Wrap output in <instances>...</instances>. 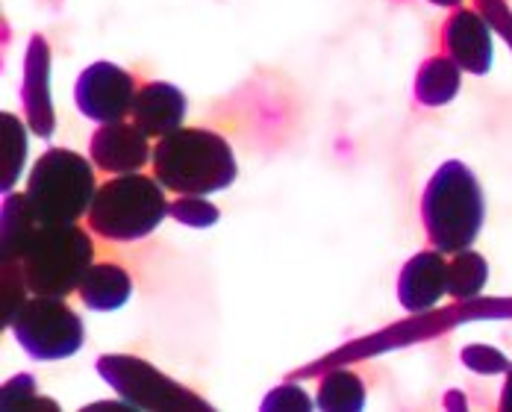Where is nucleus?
<instances>
[{"instance_id":"obj_1","label":"nucleus","mask_w":512,"mask_h":412,"mask_svg":"<svg viewBox=\"0 0 512 412\" xmlns=\"http://www.w3.org/2000/svg\"><path fill=\"white\" fill-rule=\"evenodd\" d=\"M239 165L224 136L180 127L154 148V177L174 195H212L236 183Z\"/></svg>"},{"instance_id":"obj_2","label":"nucleus","mask_w":512,"mask_h":412,"mask_svg":"<svg viewBox=\"0 0 512 412\" xmlns=\"http://www.w3.org/2000/svg\"><path fill=\"white\" fill-rule=\"evenodd\" d=\"M483 218L486 204L474 171L460 159L442 162L421 195V224L427 242L454 257L474 245Z\"/></svg>"},{"instance_id":"obj_3","label":"nucleus","mask_w":512,"mask_h":412,"mask_svg":"<svg viewBox=\"0 0 512 412\" xmlns=\"http://www.w3.org/2000/svg\"><path fill=\"white\" fill-rule=\"evenodd\" d=\"M165 186L148 174H115L98 186L89 206V230L109 242H136L154 233L171 215Z\"/></svg>"},{"instance_id":"obj_4","label":"nucleus","mask_w":512,"mask_h":412,"mask_svg":"<svg viewBox=\"0 0 512 412\" xmlns=\"http://www.w3.org/2000/svg\"><path fill=\"white\" fill-rule=\"evenodd\" d=\"M92 236L77 224H39L21 254V274L27 292L68 298L80 289L92 268Z\"/></svg>"},{"instance_id":"obj_5","label":"nucleus","mask_w":512,"mask_h":412,"mask_svg":"<svg viewBox=\"0 0 512 412\" xmlns=\"http://www.w3.org/2000/svg\"><path fill=\"white\" fill-rule=\"evenodd\" d=\"M95 192V162L68 148H51L36 159L24 195L39 224H77L89 215Z\"/></svg>"},{"instance_id":"obj_6","label":"nucleus","mask_w":512,"mask_h":412,"mask_svg":"<svg viewBox=\"0 0 512 412\" xmlns=\"http://www.w3.org/2000/svg\"><path fill=\"white\" fill-rule=\"evenodd\" d=\"M12 336L36 362L68 360L86 342L83 318L65 304V298L36 295L9 321Z\"/></svg>"},{"instance_id":"obj_7","label":"nucleus","mask_w":512,"mask_h":412,"mask_svg":"<svg viewBox=\"0 0 512 412\" xmlns=\"http://www.w3.org/2000/svg\"><path fill=\"white\" fill-rule=\"evenodd\" d=\"M98 374L118 398L136 410H212L201 395L165 377L151 362L130 354H106L98 360Z\"/></svg>"},{"instance_id":"obj_8","label":"nucleus","mask_w":512,"mask_h":412,"mask_svg":"<svg viewBox=\"0 0 512 412\" xmlns=\"http://www.w3.org/2000/svg\"><path fill=\"white\" fill-rule=\"evenodd\" d=\"M136 92V77L130 71H124L115 62H95L77 77L74 103L86 118L109 124L133 112Z\"/></svg>"},{"instance_id":"obj_9","label":"nucleus","mask_w":512,"mask_h":412,"mask_svg":"<svg viewBox=\"0 0 512 412\" xmlns=\"http://www.w3.org/2000/svg\"><path fill=\"white\" fill-rule=\"evenodd\" d=\"M89 159L103 174H133L142 171L151 154V136L133 121H109L101 124L89 142Z\"/></svg>"},{"instance_id":"obj_10","label":"nucleus","mask_w":512,"mask_h":412,"mask_svg":"<svg viewBox=\"0 0 512 412\" xmlns=\"http://www.w3.org/2000/svg\"><path fill=\"white\" fill-rule=\"evenodd\" d=\"M442 51L448 53L462 71L489 74L492 68V27L474 9H454L442 27Z\"/></svg>"},{"instance_id":"obj_11","label":"nucleus","mask_w":512,"mask_h":412,"mask_svg":"<svg viewBox=\"0 0 512 412\" xmlns=\"http://www.w3.org/2000/svg\"><path fill=\"white\" fill-rule=\"evenodd\" d=\"M21 101H24L30 130L39 139H51L56 118H53L51 103V45L45 42V36H33L27 45Z\"/></svg>"},{"instance_id":"obj_12","label":"nucleus","mask_w":512,"mask_h":412,"mask_svg":"<svg viewBox=\"0 0 512 412\" xmlns=\"http://www.w3.org/2000/svg\"><path fill=\"white\" fill-rule=\"evenodd\" d=\"M448 295V262L442 251H421L401 268L398 277V301L401 307L418 315L433 309Z\"/></svg>"},{"instance_id":"obj_13","label":"nucleus","mask_w":512,"mask_h":412,"mask_svg":"<svg viewBox=\"0 0 512 412\" xmlns=\"http://www.w3.org/2000/svg\"><path fill=\"white\" fill-rule=\"evenodd\" d=\"M186 95L171 86V83H145L139 92H136V101H133V121L151 136V139H162L174 130L183 127L186 121Z\"/></svg>"},{"instance_id":"obj_14","label":"nucleus","mask_w":512,"mask_h":412,"mask_svg":"<svg viewBox=\"0 0 512 412\" xmlns=\"http://www.w3.org/2000/svg\"><path fill=\"white\" fill-rule=\"evenodd\" d=\"M77 295H80L83 307L95 309V312H112L130 301L133 277L118 262H92Z\"/></svg>"},{"instance_id":"obj_15","label":"nucleus","mask_w":512,"mask_h":412,"mask_svg":"<svg viewBox=\"0 0 512 412\" xmlns=\"http://www.w3.org/2000/svg\"><path fill=\"white\" fill-rule=\"evenodd\" d=\"M462 68L448 56H430L415 74V101L424 106H445L460 95Z\"/></svg>"},{"instance_id":"obj_16","label":"nucleus","mask_w":512,"mask_h":412,"mask_svg":"<svg viewBox=\"0 0 512 412\" xmlns=\"http://www.w3.org/2000/svg\"><path fill=\"white\" fill-rule=\"evenodd\" d=\"M39 218L27 195H3V224H0V254L3 262H21V254L27 248V239L33 236Z\"/></svg>"},{"instance_id":"obj_17","label":"nucleus","mask_w":512,"mask_h":412,"mask_svg":"<svg viewBox=\"0 0 512 412\" xmlns=\"http://www.w3.org/2000/svg\"><path fill=\"white\" fill-rule=\"evenodd\" d=\"M315 404H318V410L324 412H359L365 407V383L348 368L327 371L321 377V383H318Z\"/></svg>"},{"instance_id":"obj_18","label":"nucleus","mask_w":512,"mask_h":412,"mask_svg":"<svg viewBox=\"0 0 512 412\" xmlns=\"http://www.w3.org/2000/svg\"><path fill=\"white\" fill-rule=\"evenodd\" d=\"M489 280V262L477 251L465 248L448 262V295L454 301H471L483 292Z\"/></svg>"},{"instance_id":"obj_19","label":"nucleus","mask_w":512,"mask_h":412,"mask_svg":"<svg viewBox=\"0 0 512 412\" xmlns=\"http://www.w3.org/2000/svg\"><path fill=\"white\" fill-rule=\"evenodd\" d=\"M0 136H3V165H0V189L3 195L12 192L15 180L21 177L24 159H27V133L18 115L3 112L0 115Z\"/></svg>"},{"instance_id":"obj_20","label":"nucleus","mask_w":512,"mask_h":412,"mask_svg":"<svg viewBox=\"0 0 512 412\" xmlns=\"http://www.w3.org/2000/svg\"><path fill=\"white\" fill-rule=\"evenodd\" d=\"M0 404H3V410L6 412L36 410V407H42V410H56V404H53L51 398H42V395H39V383H36L30 374H18V377L6 380V386H3V392H0Z\"/></svg>"},{"instance_id":"obj_21","label":"nucleus","mask_w":512,"mask_h":412,"mask_svg":"<svg viewBox=\"0 0 512 412\" xmlns=\"http://www.w3.org/2000/svg\"><path fill=\"white\" fill-rule=\"evenodd\" d=\"M171 218L180 221V224H186V227H198L201 230V227L218 224L221 212H218V206L209 204L204 195H180L171 204Z\"/></svg>"},{"instance_id":"obj_22","label":"nucleus","mask_w":512,"mask_h":412,"mask_svg":"<svg viewBox=\"0 0 512 412\" xmlns=\"http://www.w3.org/2000/svg\"><path fill=\"white\" fill-rule=\"evenodd\" d=\"M460 357L465 368H471L477 374H507L512 368L510 360L489 345H468V348H462Z\"/></svg>"},{"instance_id":"obj_23","label":"nucleus","mask_w":512,"mask_h":412,"mask_svg":"<svg viewBox=\"0 0 512 412\" xmlns=\"http://www.w3.org/2000/svg\"><path fill=\"white\" fill-rule=\"evenodd\" d=\"M262 410L265 412H280V410L309 412L312 410V401H309V395L304 392V389H301V386L283 383V386H277L274 392H268V395H265V401H262Z\"/></svg>"},{"instance_id":"obj_24","label":"nucleus","mask_w":512,"mask_h":412,"mask_svg":"<svg viewBox=\"0 0 512 412\" xmlns=\"http://www.w3.org/2000/svg\"><path fill=\"white\" fill-rule=\"evenodd\" d=\"M98 410H109V412H121V410H136L133 404H127L124 398L121 401H101V404H89L86 412H98Z\"/></svg>"},{"instance_id":"obj_25","label":"nucleus","mask_w":512,"mask_h":412,"mask_svg":"<svg viewBox=\"0 0 512 412\" xmlns=\"http://www.w3.org/2000/svg\"><path fill=\"white\" fill-rule=\"evenodd\" d=\"M501 410L512 412V368L507 371V383H504V392H501Z\"/></svg>"},{"instance_id":"obj_26","label":"nucleus","mask_w":512,"mask_h":412,"mask_svg":"<svg viewBox=\"0 0 512 412\" xmlns=\"http://www.w3.org/2000/svg\"><path fill=\"white\" fill-rule=\"evenodd\" d=\"M427 3H436V6H445V9H460L462 0H427Z\"/></svg>"}]
</instances>
